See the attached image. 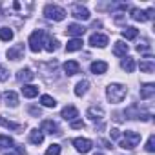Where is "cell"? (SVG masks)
<instances>
[{"label":"cell","mask_w":155,"mask_h":155,"mask_svg":"<svg viewBox=\"0 0 155 155\" xmlns=\"http://www.w3.org/2000/svg\"><path fill=\"white\" fill-rule=\"evenodd\" d=\"M126 93H128V90H126V86H122V84H110V86L106 88V97H108V101L113 102V104L122 102V99L126 97Z\"/></svg>","instance_id":"1"},{"label":"cell","mask_w":155,"mask_h":155,"mask_svg":"<svg viewBox=\"0 0 155 155\" xmlns=\"http://www.w3.org/2000/svg\"><path fill=\"white\" fill-rule=\"evenodd\" d=\"M44 17L49 18V20H55V22H60V20H64L66 11H64L62 8L55 6V4H48V6L44 8Z\"/></svg>","instance_id":"2"},{"label":"cell","mask_w":155,"mask_h":155,"mask_svg":"<svg viewBox=\"0 0 155 155\" xmlns=\"http://www.w3.org/2000/svg\"><path fill=\"white\" fill-rule=\"evenodd\" d=\"M139 142H140V133L128 130V131H124V139L120 140V148H124V150H133Z\"/></svg>","instance_id":"3"},{"label":"cell","mask_w":155,"mask_h":155,"mask_svg":"<svg viewBox=\"0 0 155 155\" xmlns=\"http://www.w3.org/2000/svg\"><path fill=\"white\" fill-rule=\"evenodd\" d=\"M28 44H29V49L33 53H38L42 49V44H44V29L33 31L31 37H29V40H28Z\"/></svg>","instance_id":"4"},{"label":"cell","mask_w":155,"mask_h":155,"mask_svg":"<svg viewBox=\"0 0 155 155\" xmlns=\"http://www.w3.org/2000/svg\"><path fill=\"white\" fill-rule=\"evenodd\" d=\"M73 146H75V150L79 151V153H88V151H91V148H93L91 140H90V139H84V137L73 139Z\"/></svg>","instance_id":"5"},{"label":"cell","mask_w":155,"mask_h":155,"mask_svg":"<svg viewBox=\"0 0 155 155\" xmlns=\"http://www.w3.org/2000/svg\"><path fill=\"white\" fill-rule=\"evenodd\" d=\"M153 13H155V9H153V8H150L148 11H140V9H137V8H133L130 17H131L133 20H137V22H146V20L153 18Z\"/></svg>","instance_id":"6"},{"label":"cell","mask_w":155,"mask_h":155,"mask_svg":"<svg viewBox=\"0 0 155 155\" xmlns=\"http://www.w3.org/2000/svg\"><path fill=\"white\" fill-rule=\"evenodd\" d=\"M8 58H11V60H20V58H24V44H15L13 48H9L8 49Z\"/></svg>","instance_id":"7"},{"label":"cell","mask_w":155,"mask_h":155,"mask_svg":"<svg viewBox=\"0 0 155 155\" xmlns=\"http://www.w3.org/2000/svg\"><path fill=\"white\" fill-rule=\"evenodd\" d=\"M40 131H46V133H49V135H57V133H60V128H58L57 122H53V120L48 119V120H42Z\"/></svg>","instance_id":"8"},{"label":"cell","mask_w":155,"mask_h":155,"mask_svg":"<svg viewBox=\"0 0 155 155\" xmlns=\"http://www.w3.org/2000/svg\"><path fill=\"white\" fill-rule=\"evenodd\" d=\"M90 44L93 48H106L108 46V37L106 35H101V33H93L90 37Z\"/></svg>","instance_id":"9"},{"label":"cell","mask_w":155,"mask_h":155,"mask_svg":"<svg viewBox=\"0 0 155 155\" xmlns=\"http://www.w3.org/2000/svg\"><path fill=\"white\" fill-rule=\"evenodd\" d=\"M71 15H73L75 18H79V20H90V11H88L86 8H82L81 4L73 6V9H71Z\"/></svg>","instance_id":"10"},{"label":"cell","mask_w":155,"mask_h":155,"mask_svg":"<svg viewBox=\"0 0 155 155\" xmlns=\"http://www.w3.org/2000/svg\"><path fill=\"white\" fill-rule=\"evenodd\" d=\"M64 71H66V75H77L81 71V64L77 62V60H68V62H64Z\"/></svg>","instance_id":"11"},{"label":"cell","mask_w":155,"mask_h":155,"mask_svg":"<svg viewBox=\"0 0 155 155\" xmlns=\"http://www.w3.org/2000/svg\"><path fill=\"white\" fill-rule=\"evenodd\" d=\"M88 117H90L93 122L102 120V119H104V110H102L101 106H91V108L88 110Z\"/></svg>","instance_id":"12"},{"label":"cell","mask_w":155,"mask_h":155,"mask_svg":"<svg viewBox=\"0 0 155 155\" xmlns=\"http://www.w3.org/2000/svg\"><path fill=\"white\" fill-rule=\"evenodd\" d=\"M84 28L82 26H79V24H69L68 28H66V33L69 35V37H75V38H79V37H82L84 35Z\"/></svg>","instance_id":"13"},{"label":"cell","mask_w":155,"mask_h":155,"mask_svg":"<svg viewBox=\"0 0 155 155\" xmlns=\"http://www.w3.org/2000/svg\"><path fill=\"white\" fill-rule=\"evenodd\" d=\"M90 68H91V73L93 75H102V73L108 71V64L104 60H95V62H91Z\"/></svg>","instance_id":"14"},{"label":"cell","mask_w":155,"mask_h":155,"mask_svg":"<svg viewBox=\"0 0 155 155\" xmlns=\"http://www.w3.org/2000/svg\"><path fill=\"white\" fill-rule=\"evenodd\" d=\"M17 79H18L20 82H29V81L35 79V73H33L29 68H24V69H20V71L17 73Z\"/></svg>","instance_id":"15"},{"label":"cell","mask_w":155,"mask_h":155,"mask_svg":"<svg viewBox=\"0 0 155 155\" xmlns=\"http://www.w3.org/2000/svg\"><path fill=\"white\" fill-rule=\"evenodd\" d=\"M82 38H71L68 44H66V51L68 53H73V51H81L82 49Z\"/></svg>","instance_id":"16"},{"label":"cell","mask_w":155,"mask_h":155,"mask_svg":"<svg viewBox=\"0 0 155 155\" xmlns=\"http://www.w3.org/2000/svg\"><path fill=\"white\" fill-rule=\"evenodd\" d=\"M153 93H155V84H144L142 88H140V99L142 101H148V99H151L153 97Z\"/></svg>","instance_id":"17"},{"label":"cell","mask_w":155,"mask_h":155,"mask_svg":"<svg viewBox=\"0 0 155 155\" xmlns=\"http://www.w3.org/2000/svg\"><path fill=\"white\" fill-rule=\"evenodd\" d=\"M75 117H79V111H77L75 106H66L62 110V119L64 120H75Z\"/></svg>","instance_id":"18"},{"label":"cell","mask_w":155,"mask_h":155,"mask_svg":"<svg viewBox=\"0 0 155 155\" xmlns=\"http://www.w3.org/2000/svg\"><path fill=\"white\" fill-rule=\"evenodd\" d=\"M29 142L35 144V146L42 144V142H44V133H42L40 130H31V131H29Z\"/></svg>","instance_id":"19"},{"label":"cell","mask_w":155,"mask_h":155,"mask_svg":"<svg viewBox=\"0 0 155 155\" xmlns=\"http://www.w3.org/2000/svg\"><path fill=\"white\" fill-rule=\"evenodd\" d=\"M126 53H128V44H124L122 40H117L115 46H113V55H117V57H126Z\"/></svg>","instance_id":"20"},{"label":"cell","mask_w":155,"mask_h":155,"mask_svg":"<svg viewBox=\"0 0 155 155\" xmlns=\"http://www.w3.org/2000/svg\"><path fill=\"white\" fill-rule=\"evenodd\" d=\"M22 95H24L26 99H33V97L38 95V88L33 86V84H24V88H22Z\"/></svg>","instance_id":"21"},{"label":"cell","mask_w":155,"mask_h":155,"mask_svg":"<svg viewBox=\"0 0 155 155\" xmlns=\"http://www.w3.org/2000/svg\"><path fill=\"white\" fill-rule=\"evenodd\" d=\"M0 124H2L4 128H9V130H13V131H17V133H22V130H24V126L22 124H15V122H11V120H8V119H0Z\"/></svg>","instance_id":"22"},{"label":"cell","mask_w":155,"mask_h":155,"mask_svg":"<svg viewBox=\"0 0 155 155\" xmlns=\"http://www.w3.org/2000/svg\"><path fill=\"white\" fill-rule=\"evenodd\" d=\"M4 99H6V104H8V106H11V108L18 106V95H17L15 91H6V93H4Z\"/></svg>","instance_id":"23"},{"label":"cell","mask_w":155,"mask_h":155,"mask_svg":"<svg viewBox=\"0 0 155 155\" xmlns=\"http://www.w3.org/2000/svg\"><path fill=\"white\" fill-rule=\"evenodd\" d=\"M120 33H122V37H124L126 40H133V38H137V35H139V29H137V28H131V26H128V28H124Z\"/></svg>","instance_id":"24"},{"label":"cell","mask_w":155,"mask_h":155,"mask_svg":"<svg viewBox=\"0 0 155 155\" xmlns=\"http://www.w3.org/2000/svg\"><path fill=\"white\" fill-rule=\"evenodd\" d=\"M120 68H122L124 71H128V73H133V71H135V60H133L131 57H126V58H122Z\"/></svg>","instance_id":"25"},{"label":"cell","mask_w":155,"mask_h":155,"mask_svg":"<svg viewBox=\"0 0 155 155\" xmlns=\"http://www.w3.org/2000/svg\"><path fill=\"white\" fill-rule=\"evenodd\" d=\"M88 88H90V82H88V81H81L79 84L75 86V95H77V97H82V95H86Z\"/></svg>","instance_id":"26"},{"label":"cell","mask_w":155,"mask_h":155,"mask_svg":"<svg viewBox=\"0 0 155 155\" xmlns=\"http://www.w3.org/2000/svg\"><path fill=\"white\" fill-rule=\"evenodd\" d=\"M44 44H46V46H44L46 51H49V53H53V51L58 48V40L53 38V37H46V42H44Z\"/></svg>","instance_id":"27"},{"label":"cell","mask_w":155,"mask_h":155,"mask_svg":"<svg viewBox=\"0 0 155 155\" xmlns=\"http://www.w3.org/2000/svg\"><path fill=\"white\" fill-rule=\"evenodd\" d=\"M13 38V31L9 28H0V40H4V42H9Z\"/></svg>","instance_id":"28"},{"label":"cell","mask_w":155,"mask_h":155,"mask_svg":"<svg viewBox=\"0 0 155 155\" xmlns=\"http://www.w3.org/2000/svg\"><path fill=\"white\" fill-rule=\"evenodd\" d=\"M40 102H42V106H46V108H55V106H57V101H55L53 97H49V95H42V97H40Z\"/></svg>","instance_id":"29"},{"label":"cell","mask_w":155,"mask_h":155,"mask_svg":"<svg viewBox=\"0 0 155 155\" xmlns=\"http://www.w3.org/2000/svg\"><path fill=\"white\" fill-rule=\"evenodd\" d=\"M139 68H140V71H144V73H151V71L155 69V64H153V62H146V60H142V62L139 64Z\"/></svg>","instance_id":"30"},{"label":"cell","mask_w":155,"mask_h":155,"mask_svg":"<svg viewBox=\"0 0 155 155\" xmlns=\"http://www.w3.org/2000/svg\"><path fill=\"white\" fill-rule=\"evenodd\" d=\"M0 144H4V146H8V148H11V146H15V140L9 137V135H0Z\"/></svg>","instance_id":"31"},{"label":"cell","mask_w":155,"mask_h":155,"mask_svg":"<svg viewBox=\"0 0 155 155\" xmlns=\"http://www.w3.org/2000/svg\"><path fill=\"white\" fill-rule=\"evenodd\" d=\"M46 155H60V144H51L46 150Z\"/></svg>","instance_id":"32"},{"label":"cell","mask_w":155,"mask_h":155,"mask_svg":"<svg viewBox=\"0 0 155 155\" xmlns=\"http://www.w3.org/2000/svg\"><path fill=\"white\" fill-rule=\"evenodd\" d=\"M146 151H150V153L155 151V135H150V139L146 142Z\"/></svg>","instance_id":"33"},{"label":"cell","mask_w":155,"mask_h":155,"mask_svg":"<svg viewBox=\"0 0 155 155\" xmlns=\"http://www.w3.org/2000/svg\"><path fill=\"white\" fill-rule=\"evenodd\" d=\"M9 79V71L6 66H0V82H6Z\"/></svg>","instance_id":"34"},{"label":"cell","mask_w":155,"mask_h":155,"mask_svg":"<svg viewBox=\"0 0 155 155\" xmlns=\"http://www.w3.org/2000/svg\"><path fill=\"white\" fill-rule=\"evenodd\" d=\"M28 111H29L33 117H40V115H42V110H40V108H37V106H29V108H28Z\"/></svg>","instance_id":"35"},{"label":"cell","mask_w":155,"mask_h":155,"mask_svg":"<svg viewBox=\"0 0 155 155\" xmlns=\"http://www.w3.org/2000/svg\"><path fill=\"white\" fill-rule=\"evenodd\" d=\"M71 128H73V130H82V128H84V122L79 120V119H75V120H71Z\"/></svg>","instance_id":"36"},{"label":"cell","mask_w":155,"mask_h":155,"mask_svg":"<svg viewBox=\"0 0 155 155\" xmlns=\"http://www.w3.org/2000/svg\"><path fill=\"white\" fill-rule=\"evenodd\" d=\"M137 51H139V53H148V51H150V46H148L146 42H142V44L137 46Z\"/></svg>","instance_id":"37"},{"label":"cell","mask_w":155,"mask_h":155,"mask_svg":"<svg viewBox=\"0 0 155 155\" xmlns=\"http://www.w3.org/2000/svg\"><path fill=\"white\" fill-rule=\"evenodd\" d=\"M110 137H111V139H120V131H119V130H111V131H110Z\"/></svg>","instance_id":"38"},{"label":"cell","mask_w":155,"mask_h":155,"mask_svg":"<svg viewBox=\"0 0 155 155\" xmlns=\"http://www.w3.org/2000/svg\"><path fill=\"white\" fill-rule=\"evenodd\" d=\"M17 151H18V153H20V155H26V150H24V148H22V146H17Z\"/></svg>","instance_id":"39"},{"label":"cell","mask_w":155,"mask_h":155,"mask_svg":"<svg viewBox=\"0 0 155 155\" xmlns=\"http://www.w3.org/2000/svg\"><path fill=\"white\" fill-rule=\"evenodd\" d=\"M101 144H102V146H104V148H111V144H110V142H108V140H101Z\"/></svg>","instance_id":"40"},{"label":"cell","mask_w":155,"mask_h":155,"mask_svg":"<svg viewBox=\"0 0 155 155\" xmlns=\"http://www.w3.org/2000/svg\"><path fill=\"white\" fill-rule=\"evenodd\" d=\"M95 155H104V153H95Z\"/></svg>","instance_id":"41"},{"label":"cell","mask_w":155,"mask_h":155,"mask_svg":"<svg viewBox=\"0 0 155 155\" xmlns=\"http://www.w3.org/2000/svg\"><path fill=\"white\" fill-rule=\"evenodd\" d=\"M6 155H13V153H6Z\"/></svg>","instance_id":"42"}]
</instances>
